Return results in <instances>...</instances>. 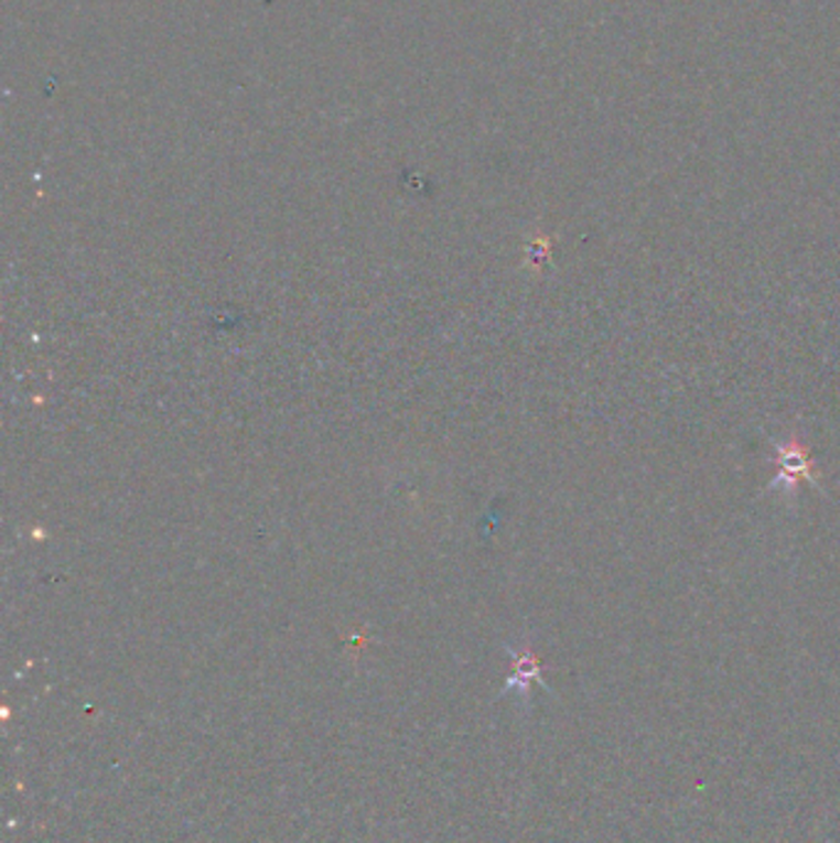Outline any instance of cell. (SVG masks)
Segmentation results:
<instances>
[{
	"instance_id": "1",
	"label": "cell",
	"mask_w": 840,
	"mask_h": 843,
	"mask_svg": "<svg viewBox=\"0 0 840 843\" xmlns=\"http://www.w3.org/2000/svg\"><path fill=\"white\" fill-rule=\"evenodd\" d=\"M776 452H779V476H776V482L794 486L796 482H799V478H806V482L816 484L818 476L814 472L811 460H808L806 446L791 440L789 444L776 446Z\"/></svg>"
}]
</instances>
